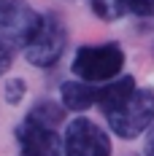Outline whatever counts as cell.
<instances>
[{
    "label": "cell",
    "mask_w": 154,
    "mask_h": 156,
    "mask_svg": "<svg viewBox=\"0 0 154 156\" xmlns=\"http://www.w3.org/2000/svg\"><path fill=\"white\" fill-rule=\"evenodd\" d=\"M95 105L103 110L114 135H119L124 140L138 137L154 121V92L138 89L135 78L130 76L114 78L106 86H100Z\"/></svg>",
    "instance_id": "6da1fadb"
},
{
    "label": "cell",
    "mask_w": 154,
    "mask_h": 156,
    "mask_svg": "<svg viewBox=\"0 0 154 156\" xmlns=\"http://www.w3.org/2000/svg\"><path fill=\"white\" fill-rule=\"evenodd\" d=\"M124 51L119 43H97V46H81L73 57V76L84 83H108L122 73Z\"/></svg>",
    "instance_id": "7a4b0ae2"
},
{
    "label": "cell",
    "mask_w": 154,
    "mask_h": 156,
    "mask_svg": "<svg viewBox=\"0 0 154 156\" xmlns=\"http://www.w3.org/2000/svg\"><path fill=\"white\" fill-rule=\"evenodd\" d=\"M65 41H68V32H65L62 19L54 11H46V14H41L35 35L30 38V43L24 46V57L35 67H49V65H54L62 57Z\"/></svg>",
    "instance_id": "3957f363"
},
{
    "label": "cell",
    "mask_w": 154,
    "mask_h": 156,
    "mask_svg": "<svg viewBox=\"0 0 154 156\" xmlns=\"http://www.w3.org/2000/svg\"><path fill=\"white\" fill-rule=\"evenodd\" d=\"M41 14L24 0H0V43L8 48H24L38 30Z\"/></svg>",
    "instance_id": "277c9868"
},
{
    "label": "cell",
    "mask_w": 154,
    "mask_h": 156,
    "mask_svg": "<svg viewBox=\"0 0 154 156\" xmlns=\"http://www.w3.org/2000/svg\"><path fill=\"white\" fill-rule=\"evenodd\" d=\"M65 156H111V140L89 119H73L65 129Z\"/></svg>",
    "instance_id": "5b68a950"
},
{
    "label": "cell",
    "mask_w": 154,
    "mask_h": 156,
    "mask_svg": "<svg viewBox=\"0 0 154 156\" xmlns=\"http://www.w3.org/2000/svg\"><path fill=\"white\" fill-rule=\"evenodd\" d=\"M16 140H19V156H62V143L54 126L32 116H24V121L16 126Z\"/></svg>",
    "instance_id": "8992f818"
},
{
    "label": "cell",
    "mask_w": 154,
    "mask_h": 156,
    "mask_svg": "<svg viewBox=\"0 0 154 156\" xmlns=\"http://www.w3.org/2000/svg\"><path fill=\"white\" fill-rule=\"evenodd\" d=\"M89 8L97 19L114 22L122 16H152L154 0H89Z\"/></svg>",
    "instance_id": "52a82bcc"
},
{
    "label": "cell",
    "mask_w": 154,
    "mask_h": 156,
    "mask_svg": "<svg viewBox=\"0 0 154 156\" xmlns=\"http://www.w3.org/2000/svg\"><path fill=\"white\" fill-rule=\"evenodd\" d=\"M60 97L68 110H87L97 102V86L84 81H65L60 86Z\"/></svg>",
    "instance_id": "ba28073f"
},
{
    "label": "cell",
    "mask_w": 154,
    "mask_h": 156,
    "mask_svg": "<svg viewBox=\"0 0 154 156\" xmlns=\"http://www.w3.org/2000/svg\"><path fill=\"white\" fill-rule=\"evenodd\" d=\"M27 116H32V119H38V121H43V124H49V126H54L57 121H62V108H57L54 102L46 100V102H38Z\"/></svg>",
    "instance_id": "9c48e42d"
},
{
    "label": "cell",
    "mask_w": 154,
    "mask_h": 156,
    "mask_svg": "<svg viewBox=\"0 0 154 156\" xmlns=\"http://www.w3.org/2000/svg\"><path fill=\"white\" fill-rule=\"evenodd\" d=\"M22 97H24V81H22V78H14V81L6 86V100H8L11 105H16Z\"/></svg>",
    "instance_id": "30bf717a"
},
{
    "label": "cell",
    "mask_w": 154,
    "mask_h": 156,
    "mask_svg": "<svg viewBox=\"0 0 154 156\" xmlns=\"http://www.w3.org/2000/svg\"><path fill=\"white\" fill-rule=\"evenodd\" d=\"M11 62H14V59H11V48L0 43V76H3V73H8Z\"/></svg>",
    "instance_id": "8fae6325"
},
{
    "label": "cell",
    "mask_w": 154,
    "mask_h": 156,
    "mask_svg": "<svg viewBox=\"0 0 154 156\" xmlns=\"http://www.w3.org/2000/svg\"><path fill=\"white\" fill-rule=\"evenodd\" d=\"M146 156H154V121L149 129V137H146Z\"/></svg>",
    "instance_id": "7c38bea8"
}]
</instances>
